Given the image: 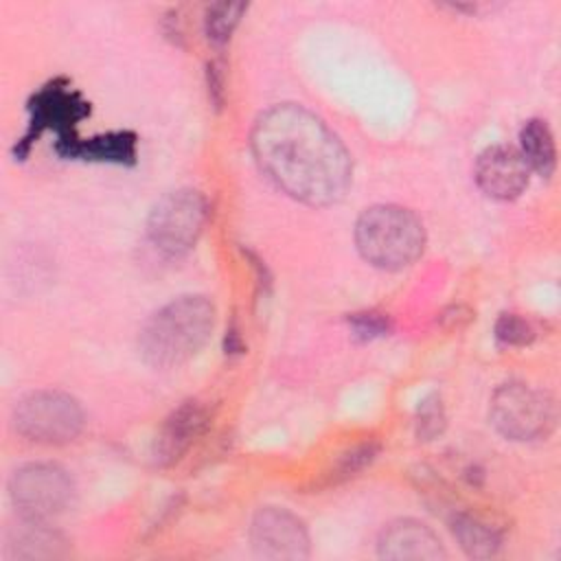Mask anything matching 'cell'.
I'll return each instance as SVG.
<instances>
[{"mask_svg":"<svg viewBox=\"0 0 561 561\" xmlns=\"http://www.w3.org/2000/svg\"><path fill=\"white\" fill-rule=\"evenodd\" d=\"M243 11H245L243 2H215V4H210L206 9V18H204L208 39L215 42V44L228 42L230 33L239 24Z\"/></svg>","mask_w":561,"mask_h":561,"instance_id":"obj_15","label":"cell"},{"mask_svg":"<svg viewBox=\"0 0 561 561\" xmlns=\"http://www.w3.org/2000/svg\"><path fill=\"white\" fill-rule=\"evenodd\" d=\"M250 539L254 552L265 559L298 561L309 557V533L302 519L278 506H265L254 515Z\"/></svg>","mask_w":561,"mask_h":561,"instance_id":"obj_8","label":"cell"},{"mask_svg":"<svg viewBox=\"0 0 561 561\" xmlns=\"http://www.w3.org/2000/svg\"><path fill=\"white\" fill-rule=\"evenodd\" d=\"M519 142H522L519 153L524 156L530 171H537L539 175L548 178L557 164V149H554L552 131L546 125V121L541 118L528 121L519 131Z\"/></svg>","mask_w":561,"mask_h":561,"instance_id":"obj_12","label":"cell"},{"mask_svg":"<svg viewBox=\"0 0 561 561\" xmlns=\"http://www.w3.org/2000/svg\"><path fill=\"white\" fill-rule=\"evenodd\" d=\"M473 178L484 195L508 202L519 197L528 186L530 167L519 149L511 145H493L478 156Z\"/></svg>","mask_w":561,"mask_h":561,"instance_id":"obj_9","label":"cell"},{"mask_svg":"<svg viewBox=\"0 0 561 561\" xmlns=\"http://www.w3.org/2000/svg\"><path fill=\"white\" fill-rule=\"evenodd\" d=\"M79 401L59 390L31 392L13 410V427L28 440L61 445L75 440L83 430Z\"/></svg>","mask_w":561,"mask_h":561,"instance_id":"obj_5","label":"cell"},{"mask_svg":"<svg viewBox=\"0 0 561 561\" xmlns=\"http://www.w3.org/2000/svg\"><path fill=\"white\" fill-rule=\"evenodd\" d=\"M250 140L261 171L289 197L309 206H329L344 197L353 175L351 156L327 123L302 105L265 110Z\"/></svg>","mask_w":561,"mask_h":561,"instance_id":"obj_1","label":"cell"},{"mask_svg":"<svg viewBox=\"0 0 561 561\" xmlns=\"http://www.w3.org/2000/svg\"><path fill=\"white\" fill-rule=\"evenodd\" d=\"M59 543H61L59 535L48 528V522L22 517V524L18 526V535L9 546L15 548L18 557L42 559V557H55Z\"/></svg>","mask_w":561,"mask_h":561,"instance_id":"obj_14","label":"cell"},{"mask_svg":"<svg viewBox=\"0 0 561 561\" xmlns=\"http://www.w3.org/2000/svg\"><path fill=\"white\" fill-rule=\"evenodd\" d=\"M353 327H355V331H357L359 335L370 337V335L383 333L386 320H383L381 316H377V313H357V316L353 318Z\"/></svg>","mask_w":561,"mask_h":561,"instance_id":"obj_18","label":"cell"},{"mask_svg":"<svg viewBox=\"0 0 561 561\" xmlns=\"http://www.w3.org/2000/svg\"><path fill=\"white\" fill-rule=\"evenodd\" d=\"M445 427V412H443V403L438 397H427L421 405H419V416H416V436L423 440L434 438L436 434H440Z\"/></svg>","mask_w":561,"mask_h":561,"instance_id":"obj_16","label":"cell"},{"mask_svg":"<svg viewBox=\"0 0 561 561\" xmlns=\"http://www.w3.org/2000/svg\"><path fill=\"white\" fill-rule=\"evenodd\" d=\"M489 416L502 436L511 440H535L552 432L557 405L546 390L511 381L493 392Z\"/></svg>","mask_w":561,"mask_h":561,"instance_id":"obj_4","label":"cell"},{"mask_svg":"<svg viewBox=\"0 0 561 561\" xmlns=\"http://www.w3.org/2000/svg\"><path fill=\"white\" fill-rule=\"evenodd\" d=\"M355 245L370 265L401 270L421 256L425 228L412 210L397 204H377L357 217Z\"/></svg>","mask_w":561,"mask_h":561,"instance_id":"obj_3","label":"cell"},{"mask_svg":"<svg viewBox=\"0 0 561 561\" xmlns=\"http://www.w3.org/2000/svg\"><path fill=\"white\" fill-rule=\"evenodd\" d=\"M451 533L460 548L473 559H489L500 550V535L471 515H456L451 522Z\"/></svg>","mask_w":561,"mask_h":561,"instance_id":"obj_13","label":"cell"},{"mask_svg":"<svg viewBox=\"0 0 561 561\" xmlns=\"http://www.w3.org/2000/svg\"><path fill=\"white\" fill-rule=\"evenodd\" d=\"M213 327L215 307L206 296H180L147 318L138 335L140 355L153 368H175L199 353Z\"/></svg>","mask_w":561,"mask_h":561,"instance_id":"obj_2","label":"cell"},{"mask_svg":"<svg viewBox=\"0 0 561 561\" xmlns=\"http://www.w3.org/2000/svg\"><path fill=\"white\" fill-rule=\"evenodd\" d=\"M9 493L20 517L48 522L72 504L75 484L61 467L50 462H31L11 476Z\"/></svg>","mask_w":561,"mask_h":561,"instance_id":"obj_7","label":"cell"},{"mask_svg":"<svg viewBox=\"0 0 561 561\" xmlns=\"http://www.w3.org/2000/svg\"><path fill=\"white\" fill-rule=\"evenodd\" d=\"M377 550L379 557L392 561H436L447 557L438 535L416 519L390 522L379 533Z\"/></svg>","mask_w":561,"mask_h":561,"instance_id":"obj_10","label":"cell"},{"mask_svg":"<svg viewBox=\"0 0 561 561\" xmlns=\"http://www.w3.org/2000/svg\"><path fill=\"white\" fill-rule=\"evenodd\" d=\"M495 335L504 344L522 346L535 337V331H533L530 322L519 318L517 313H502L500 320L495 322Z\"/></svg>","mask_w":561,"mask_h":561,"instance_id":"obj_17","label":"cell"},{"mask_svg":"<svg viewBox=\"0 0 561 561\" xmlns=\"http://www.w3.org/2000/svg\"><path fill=\"white\" fill-rule=\"evenodd\" d=\"M204 221V195L193 188H178L156 202L147 219V234L162 254L182 256L199 239Z\"/></svg>","mask_w":561,"mask_h":561,"instance_id":"obj_6","label":"cell"},{"mask_svg":"<svg viewBox=\"0 0 561 561\" xmlns=\"http://www.w3.org/2000/svg\"><path fill=\"white\" fill-rule=\"evenodd\" d=\"M208 423V412L199 401H184L160 427L153 456L158 465H171L195 443Z\"/></svg>","mask_w":561,"mask_h":561,"instance_id":"obj_11","label":"cell"}]
</instances>
